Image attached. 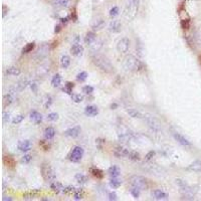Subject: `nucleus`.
Instances as JSON below:
<instances>
[{
    "label": "nucleus",
    "mask_w": 201,
    "mask_h": 201,
    "mask_svg": "<svg viewBox=\"0 0 201 201\" xmlns=\"http://www.w3.org/2000/svg\"><path fill=\"white\" fill-rule=\"evenodd\" d=\"M71 100H73L75 103H81L84 100V97L78 94H73V95H71Z\"/></svg>",
    "instance_id": "nucleus-40"
},
{
    "label": "nucleus",
    "mask_w": 201,
    "mask_h": 201,
    "mask_svg": "<svg viewBox=\"0 0 201 201\" xmlns=\"http://www.w3.org/2000/svg\"><path fill=\"white\" fill-rule=\"evenodd\" d=\"M140 6V0H129L124 10V18L127 21L133 20L138 14Z\"/></svg>",
    "instance_id": "nucleus-1"
},
{
    "label": "nucleus",
    "mask_w": 201,
    "mask_h": 201,
    "mask_svg": "<svg viewBox=\"0 0 201 201\" xmlns=\"http://www.w3.org/2000/svg\"><path fill=\"white\" fill-rule=\"evenodd\" d=\"M70 54H73V56L80 57L84 54V47L81 46L80 43L73 44V46L70 47Z\"/></svg>",
    "instance_id": "nucleus-13"
},
{
    "label": "nucleus",
    "mask_w": 201,
    "mask_h": 201,
    "mask_svg": "<svg viewBox=\"0 0 201 201\" xmlns=\"http://www.w3.org/2000/svg\"><path fill=\"white\" fill-rule=\"evenodd\" d=\"M130 152L131 151L129 149H127L126 147L119 146V147H116V149L114 150V155L118 158H126V157L128 158Z\"/></svg>",
    "instance_id": "nucleus-9"
},
{
    "label": "nucleus",
    "mask_w": 201,
    "mask_h": 201,
    "mask_svg": "<svg viewBox=\"0 0 201 201\" xmlns=\"http://www.w3.org/2000/svg\"><path fill=\"white\" fill-rule=\"evenodd\" d=\"M83 92L86 95H91L94 92V88L92 86H84L83 88Z\"/></svg>",
    "instance_id": "nucleus-44"
},
{
    "label": "nucleus",
    "mask_w": 201,
    "mask_h": 201,
    "mask_svg": "<svg viewBox=\"0 0 201 201\" xmlns=\"http://www.w3.org/2000/svg\"><path fill=\"white\" fill-rule=\"evenodd\" d=\"M9 121H10V114L7 112H4L3 113V122L4 123H8Z\"/></svg>",
    "instance_id": "nucleus-51"
},
{
    "label": "nucleus",
    "mask_w": 201,
    "mask_h": 201,
    "mask_svg": "<svg viewBox=\"0 0 201 201\" xmlns=\"http://www.w3.org/2000/svg\"><path fill=\"white\" fill-rule=\"evenodd\" d=\"M71 18H73V21H76V20H78V16H76V11H73V13H71Z\"/></svg>",
    "instance_id": "nucleus-56"
},
{
    "label": "nucleus",
    "mask_w": 201,
    "mask_h": 201,
    "mask_svg": "<svg viewBox=\"0 0 201 201\" xmlns=\"http://www.w3.org/2000/svg\"><path fill=\"white\" fill-rule=\"evenodd\" d=\"M43 136H44V138L47 140V141L52 140V139H54V137L55 136V130L52 128V127H47V128L43 132Z\"/></svg>",
    "instance_id": "nucleus-22"
},
{
    "label": "nucleus",
    "mask_w": 201,
    "mask_h": 201,
    "mask_svg": "<svg viewBox=\"0 0 201 201\" xmlns=\"http://www.w3.org/2000/svg\"><path fill=\"white\" fill-rule=\"evenodd\" d=\"M127 113H128V115L133 119H142L143 118L142 114L135 109H128L127 110Z\"/></svg>",
    "instance_id": "nucleus-26"
},
{
    "label": "nucleus",
    "mask_w": 201,
    "mask_h": 201,
    "mask_svg": "<svg viewBox=\"0 0 201 201\" xmlns=\"http://www.w3.org/2000/svg\"><path fill=\"white\" fill-rule=\"evenodd\" d=\"M41 176L44 180L46 182H49V183L54 182L56 179V175H55L54 168L47 163H43L41 165Z\"/></svg>",
    "instance_id": "nucleus-4"
},
{
    "label": "nucleus",
    "mask_w": 201,
    "mask_h": 201,
    "mask_svg": "<svg viewBox=\"0 0 201 201\" xmlns=\"http://www.w3.org/2000/svg\"><path fill=\"white\" fill-rule=\"evenodd\" d=\"M60 65L63 68H67L70 65V59L68 55H62L60 59Z\"/></svg>",
    "instance_id": "nucleus-30"
},
{
    "label": "nucleus",
    "mask_w": 201,
    "mask_h": 201,
    "mask_svg": "<svg viewBox=\"0 0 201 201\" xmlns=\"http://www.w3.org/2000/svg\"><path fill=\"white\" fill-rule=\"evenodd\" d=\"M88 73L87 71H81L80 73H78V76H76V80H78V81H84L88 78Z\"/></svg>",
    "instance_id": "nucleus-38"
},
{
    "label": "nucleus",
    "mask_w": 201,
    "mask_h": 201,
    "mask_svg": "<svg viewBox=\"0 0 201 201\" xmlns=\"http://www.w3.org/2000/svg\"><path fill=\"white\" fill-rule=\"evenodd\" d=\"M153 196L156 200H166L168 199V194L166 192L162 191V190L156 189L153 191Z\"/></svg>",
    "instance_id": "nucleus-17"
},
{
    "label": "nucleus",
    "mask_w": 201,
    "mask_h": 201,
    "mask_svg": "<svg viewBox=\"0 0 201 201\" xmlns=\"http://www.w3.org/2000/svg\"><path fill=\"white\" fill-rule=\"evenodd\" d=\"M105 25L104 20H98L94 25H92V30L96 31V30H100Z\"/></svg>",
    "instance_id": "nucleus-37"
},
{
    "label": "nucleus",
    "mask_w": 201,
    "mask_h": 201,
    "mask_svg": "<svg viewBox=\"0 0 201 201\" xmlns=\"http://www.w3.org/2000/svg\"><path fill=\"white\" fill-rule=\"evenodd\" d=\"M38 193H39L38 190H34V191H31V192H26L23 194V199L24 200H32L36 197V195H37Z\"/></svg>",
    "instance_id": "nucleus-28"
},
{
    "label": "nucleus",
    "mask_w": 201,
    "mask_h": 201,
    "mask_svg": "<svg viewBox=\"0 0 201 201\" xmlns=\"http://www.w3.org/2000/svg\"><path fill=\"white\" fill-rule=\"evenodd\" d=\"M117 199H118V198H117V194H116L115 192L109 193V200H111V201L114 200V201H115V200H117Z\"/></svg>",
    "instance_id": "nucleus-52"
},
{
    "label": "nucleus",
    "mask_w": 201,
    "mask_h": 201,
    "mask_svg": "<svg viewBox=\"0 0 201 201\" xmlns=\"http://www.w3.org/2000/svg\"><path fill=\"white\" fill-rule=\"evenodd\" d=\"M130 193H131L132 196L137 199V198H139L140 194H141V189H140L139 187L132 186V188L130 189Z\"/></svg>",
    "instance_id": "nucleus-35"
},
{
    "label": "nucleus",
    "mask_w": 201,
    "mask_h": 201,
    "mask_svg": "<svg viewBox=\"0 0 201 201\" xmlns=\"http://www.w3.org/2000/svg\"><path fill=\"white\" fill-rule=\"evenodd\" d=\"M84 198V190L83 188H76V192L73 193V199L81 200Z\"/></svg>",
    "instance_id": "nucleus-34"
},
{
    "label": "nucleus",
    "mask_w": 201,
    "mask_h": 201,
    "mask_svg": "<svg viewBox=\"0 0 201 201\" xmlns=\"http://www.w3.org/2000/svg\"><path fill=\"white\" fill-rule=\"evenodd\" d=\"M29 119L30 121H32L34 124H39L41 123L42 121V115L39 112H37V111H31L30 114H29Z\"/></svg>",
    "instance_id": "nucleus-15"
},
{
    "label": "nucleus",
    "mask_w": 201,
    "mask_h": 201,
    "mask_svg": "<svg viewBox=\"0 0 201 201\" xmlns=\"http://www.w3.org/2000/svg\"><path fill=\"white\" fill-rule=\"evenodd\" d=\"M60 30H62V28H60V25H56V26H55V29H54V32L55 33H59Z\"/></svg>",
    "instance_id": "nucleus-58"
},
{
    "label": "nucleus",
    "mask_w": 201,
    "mask_h": 201,
    "mask_svg": "<svg viewBox=\"0 0 201 201\" xmlns=\"http://www.w3.org/2000/svg\"><path fill=\"white\" fill-rule=\"evenodd\" d=\"M172 136L174 137V139H175L179 144L183 145V146H186V147L191 146V143L185 138L184 136H182L180 133H178V132H172Z\"/></svg>",
    "instance_id": "nucleus-10"
},
{
    "label": "nucleus",
    "mask_w": 201,
    "mask_h": 201,
    "mask_svg": "<svg viewBox=\"0 0 201 201\" xmlns=\"http://www.w3.org/2000/svg\"><path fill=\"white\" fill-rule=\"evenodd\" d=\"M105 143H106V140H105V139H103V138H98V139L96 140L97 147L99 148L100 150V149H103V146H104V145H105Z\"/></svg>",
    "instance_id": "nucleus-46"
},
{
    "label": "nucleus",
    "mask_w": 201,
    "mask_h": 201,
    "mask_svg": "<svg viewBox=\"0 0 201 201\" xmlns=\"http://www.w3.org/2000/svg\"><path fill=\"white\" fill-rule=\"evenodd\" d=\"M26 86H27V81H21L20 83H18V84H17V88H18V91H23L25 88H26Z\"/></svg>",
    "instance_id": "nucleus-49"
},
{
    "label": "nucleus",
    "mask_w": 201,
    "mask_h": 201,
    "mask_svg": "<svg viewBox=\"0 0 201 201\" xmlns=\"http://www.w3.org/2000/svg\"><path fill=\"white\" fill-rule=\"evenodd\" d=\"M89 173L94 177H96L97 179H102L103 177H104V172L98 167H95V166L89 168Z\"/></svg>",
    "instance_id": "nucleus-21"
},
{
    "label": "nucleus",
    "mask_w": 201,
    "mask_h": 201,
    "mask_svg": "<svg viewBox=\"0 0 201 201\" xmlns=\"http://www.w3.org/2000/svg\"><path fill=\"white\" fill-rule=\"evenodd\" d=\"M130 44L131 41L129 38L127 37L121 38L117 43V50L120 54H126V52H128L129 48H130Z\"/></svg>",
    "instance_id": "nucleus-8"
},
{
    "label": "nucleus",
    "mask_w": 201,
    "mask_h": 201,
    "mask_svg": "<svg viewBox=\"0 0 201 201\" xmlns=\"http://www.w3.org/2000/svg\"><path fill=\"white\" fill-rule=\"evenodd\" d=\"M71 0H52V5L59 8H67L70 6Z\"/></svg>",
    "instance_id": "nucleus-16"
},
{
    "label": "nucleus",
    "mask_w": 201,
    "mask_h": 201,
    "mask_svg": "<svg viewBox=\"0 0 201 201\" xmlns=\"http://www.w3.org/2000/svg\"><path fill=\"white\" fill-rule=\"evenodd\" d=\"M84 154V150L83 147L75 146L73 147V149L71 150L70 154V160L71 161V162L78 163L83 159Z\"/></svg>",
    "instance_id": "nucleus-7"
},
{
    "label": "nucleus",
    "mask_w": 201,
    "mask_h": 201,
    "mask_svg": "<svg viewBox=\"0 0 201 201\" xmlns=\"http://www.w3.org/2000/svg\"><path fill=\"white\" fill-rule=\"evenodd\" d=\"M3 200H4V201H6V200H9V201H11V200H12V198H10V197L6 198V197H4V198H3Z\"/></svg>",
    "instance_id": "nucleus-59"
},
{
    "label": "nucleus",
    "mask_w": 201,
    "mask_h": 201,
    "mask_svg": "<svg viewBox=\"0 0 201 201\" xmlns=\"http://www.w3.org/2000/svg\"><path fill=\"white\" fill-rule=\"evenodd\" d=\"M84 114L89 117H95L99 114V109L96 106H88V107L84 109Z\"/></svg>",
    "instance_id": "nucleus-18"
},
{
    "label": "nucleus",
    "mask_w": 201,
    "mask_h": 201,
    "mask_svg": "<svg viewBox=\"0 0 201 201\" xmlns=\"http://www.w3.org/2000/svg\"><path fill=\"white\" fill-rule=\"evenodd\" d=\"M75 178H76V181L78 182V183H80V184H86L87 182L89 181L88 176H86L84 174H81V173L76 174Z\"/></svg>",
    "instance_id": "nucleus-24"
},
{
    "label": "nucleus",
    "mask_w": 201,
    "mask_h": 201,
    "mask_svg": "<svg viewBox=\"0 0 201 201\" xmlns=\"http://www.w3.org/2000/svg\"><path fill=\"white\" fill-rule=\"evenodd\" d=\"M143 119H144V121L146 122L147 126L150 128V130L152 132H154V133H160L161 132V126H160V123L156 120V118L154 116L150 115V114H144L143 115Z\"/></svg>",
    "instance_id": "nucleus-5"
},
{
    "label": "nucleus",
    "mask_w": 201,
    "mask_h": 201,
    "mask_svg": "<svg viewBox=\"0 0 201 201\" xmlns=\"http://www.w3.org/2000/svg\"><path fill=\"white\" fill-rule=\"evenodd\" d=\"M31 160H32V157H31V155L29 154H26L21 158V162L24 164H29L31 162Z\"/></svg>",
    "instance_id": "nucleus-45"
},
{
    "label": "nucleus",
    "mask_w": 201,
    "mask_h": 201,
    "mask_svg": "<svg viewBox=\"0 0 201 201\" xmlns=\"http://www.w3.org/2000/svg\"><path fill=\"white\" fill-rule=\"evenodd\" d=\"M156 155L155 151H149L146 155H145V161H150L151 159H153V157Z\"/></svg>",
    "instance_id": "nucleus-48"
},
{
    "label": "nucleus",
    "mask_w": 201,
    "mask_h": 201,
    "mask_svg": "<svg viewBox=\"0 0 201 201\" xmlns=\"http://www.w3.org/2000/svg\"><path fill=\"white\" fill-rule=\"evenodd\" d=\"M92 62L102 71H105V73H110L113 71L114 67H113L112 63L110 62V60L108 59L107 57L103 56V55L95 54L94 56L92 57Z\"/></svg>",
    "instance_id": "nucleus-2"
},
{
    "label": "nucleus",
    "mask_w": 201,
    "mask_h": 201,
    "mask_svg": "<svg viewBox=\"0 0 201 201\" xmlns=\"http://www.w3.org/2000/svg\"><path fill=\"white\" fill-rule=\"evenodd\" d=\"M23 120H24V115H18L12 120V124L13 125H17V124H20Z\"/></svg>",
    "instance_id": "nucleus-41"
},
{
    "label": "nucleus",
    "mask_w": 201,
    "mask_h": 201,
    "mask_svg": "<svg viewBox=\"0 0 201 201\" xmlns=\"http://www.w3.org/2000/svg\"><path fill=\"white\" fill-rule=\"evenodd\" d=\"M123 67L127 71H139L143 70V63L134 55H128L124 59Z\"/></svg>",
    "instance_id": "nucleus-3"
},
{
    "label": "nucleus",
    "mask_w": 201,
    "mask_h": 201,
    "mask_svg": "<svg viewBox=\"0 0 201 201\" xmlns=\"http://www.w3.org/2000/svg\"><path fill=\"white\" fill-rule=\"evenodd\" d=\"M68 19H70V18H68V17H65V18H60V21H62V23H65V24H67V23L68 22Z\"/></svg>",
    "instance_id": "nucleus-57"
},
{
    "label": "nucleus",
    "mask_w": 201,
    "mask_h": 201,
    "mask_svg": "<svg viewBox=\"0 0 201 201\" xmlns=\"http://www.w3.org/2000/svg\"><path fill=\"white\" fill-rule=\"evenodd\" d=\"M14 100H15V98L11 94V92H8L7 95H5V96H4V104H5V106L11 105L12 103L14 102Z\"/></svg>",
    "instance_id": "nucleus-32"
},
{
    "label": "nucleus",
    "mask_w": 201,
    "mask_h": 201,
    "mask_svg": "<svg viewBox=\"0 0 201 201\" xmlns=\"http://www.w3.org/2000/svg\"><path fill=\"white\" fill-rule=\"evenodd\" d=\"M96 38H97L96 34H95L94 31H89V32L86 34V36H84V43L88 46L92 45V44L96 41Z\"/></svg>",
    "instance_id": "nucleus-19"
},
{
    "label": "nucleus",
    "mask_w": 201,
    "mask_h": 201,
    "mask_svg": "<svg viewBox=\"0 0 201 201\" xmlns=\"http://www.w3.org/2000/svg\"><path fill=\"white\" fill-rule=\"evenodd\" d=\"M109 184H110L111 188L117 189L122 185V181L120 180V179H118V177H117V178H112V179H111Z\"/></svg>",
    "instance_id": "nucleus-31"
},
{
    "label": "nucleus",
    "mask_w": 201,
    "mask_h": 201,
    "mask_svg": "<svg viewBox=\"0 0 201 201\" xmlns=\"http://www.w3.org/2000/svg\"><path fill=\"white\" fill-rule=\"evenodd\" d=\"M20 70L17 67H9L6 70V73L8 76H16L20 75Z\"/></svg>",
    "instance_id": "nucleus-27"
},
{
    "label": "nucleus",
    "mask_w": 201,
    "mask_h": 201,
    "mask_svg": "<svg viewBox=\"0 0 201 201\" xmlns=\"http://www.w3.org/2000/svg\"><path fill=\"white\" fill-rule=\"evenodd\" d=\"M130 181H131L132 186L139 187L141 190H146V189H148V187H149L147 179L143 176H137V175L133 176V177H131Z\"/></svg>",
    "instance_id": "nucleus-6"
},
{
    "label": "nucleus",
    "mask_w": 201,
    "mask_h": 201,
    "mask_svg": "<svg viewBox=\"0 0 201 201\" xmlns=\"http://www.w3.org/2000/svg\"><path fill=\"white\" fill-rule=\"evenodd\" d=\"M108 173H109V175L112 177V178H117V177L120 176L121 170H120V168H119L118 166L113 165V166H111L109 169H108Z\"/></svg>",
    "instance_id": "nucleus-20"
},
{
    "label": "nucleus",
    "mask_w": 201,
    "mask_h": 201,
    "mask_svg": "<svg viewBox=\"0 0 201 201\" xmlns=\"http://www.w3.org/2000/svg\"><path fill=\"white\" fill-rule=\"evenodd\" d=\"M17 148L21 152H28L32 148V144L28 140H22V141H19L17 143Z\"/></svg>",
    "instance_id": "nucleus-12"
},
{
    "label": "nucleus",
    "mask_w": 201,
    "mask_h": 201,
    "mask_svg": "<svg viewBox=\"0 0 201 201\" xmlns=\"http://www.w3.org/2000/svg\"><path fill=\"white\" fill-rule=\"evenodd\" d=\"M50 188H51L52 191H54L55 193H59L62 191L65 187L62 186V183H59V182H57V181H54V182H52V183H50Z\"/></svg>",
    "instance_id": "nucleus-23"
},
{
    "label": "nucleus",
    "mask_w": 201,
    "mask_h": 201,
    "mask_svg": "<svg viewBox=\"0 0 201 201\" xmlns=\"http://www.w3.org/2000/svg\"><path fill=\"white\" fill-rule=\"evenodd\" d=\"M81 131V127L80 126H75L73 128H70L67 130L65 131V136L70 137V138H76V137L80 135Z\"/></svg>",
    "instance_id": "nucleus-11"
},
{
    "label": "nucleus",
    "mask_w": 201,
    "mask_h": 201,
    "mask_svg": "<svg viewBox=\"0 0 201 201\" xmlns=\"http://www.w3.org/2000/svg\"><path fill=\"white\" fill-rule=\"evenodd\" d=\"M110 30L114 33H118L120 32L122 29V23L120 20H112L109 25Z\"/></svg>",
    "instance_id": "nucleus-14"
},
{
    "label": "nucleus",
    "mask_w": 201,
    "mask_h": 201,
    "mask_svg": "<svg viewBox=\"0 0 201 201\" xmlns=\"http://www.w3.org/2000/svg\"><path fill=\"white\" fill-rule=\"evenodd\" d=\"M51 104H52V99H51V97L47 96V100H46V103H45V108L50 107V105H51Z\"/></svg>",
    "instance_id": "nucleus-54"
},
{
    "label": "nucleus",
    "mask_w": 201,
    "mask_h": 201,
    "mask_svg": "<svg viewBox=\"0 0 201 201\" xmlns=\"http://www.w3.org/2000/svg\"><path fill=\"white\" fill-rule=\"evenodd\" d=\"M39 145H40V146L43 148L44 150H49V145L48 144H45V143H44L43 141H41L40 143H39Z\"/></svg>",
    "instance_id": "nucleus-55"
},
{
    "label": "nucleus",
    "mask_w": 201,
    "mask_h": 201,
    "mask_svg": "<svg viewBox=\"0 0 201 201\" xmlns=\"http://www.w3.org/2000/svg\"><path fill=\"white\" fill-rule=\"evenodd\" d=\"M128 158L132 161H139L140 159H141V156H140L139 153L136 152V151H131Z\"/></svg>",
    "instance_id": "nucleus-36"
},
{
    "label": "nucleus",
    "mask_w": 201,
    "mask_h": 201,
    "mask_svg": "<svg viewBox=\"0 0 201 201\" xmlns=\"http://www.w3.org/2000/svg\"><path fill=\"white\" fill-rule=\"evenodd\" d=\"M47 120L51 121V122H55L59 120V115L56 113H50L47 115Z\"/></svg>",
    "instance_id": "nucleus-43"
},
{
    "label": "nucleus",
    "mask_w": 201,
    "mask_h": 201,
    "mask_svg": "<svg viewBox=\"0 0 201 201\" xmlns=\"http://www.w3.org/2000/svg\"><path fill=\"white\" fill-rule=\"evenodd\" d=\"M3 163L9 168H13L15 166V160L13 159L11 156H4L3 157Z\"/></svg>",
    "instance_id": "nucleus-25"
},
{
    "label": "nucleus",
    "mask_w": 201,
    "mask_h": 201,
    "mask_svg": "<svg viewBox=\"0 0 201 201\" xmlns=\"http://www.w3.org/2000/svg\"><path fill=\"white\" fill-rule=\"evenodd\" d=\"M76 188L73 186H67V187H65L62 190L63 193H65V194H71V193H75L76 192Z\"/></svg>",
    "instance_id": "nucleus-42"
},
{
    "label": "nucleus",
    "mask_w": 201,
    "mask_h": 201,
    "mask_svg": "<svg viewBox=\"0 0 201 201\" xmlns=\"http://www.w3.org/2000/svg\"><path fill=\"white\" fill-rule=\"evenodd\" d=\"M119 14V7L114 6L112 9L110 10V16L111 17H116Z\"/></svg>",
    "instance_id": "nucleus-47"
},
{
    "label": "nucleus",
    "mask_w": 201,
    "mask_h": 201,
    "mask_svg": "<svg viewBox=\"0 0 201 201\" xmlns=\"http://www.w3.org/2000/svg\"><path fill=\"white\" fill-rule=\"evenodd\" d=\"M181 26L183 29H188L190 26V21L189 19H183L181 21Z\"/></svg>",
    "instance_id": "nucleus-50"
},
{
    "label": "nucleus",
    "mask_w": 201,
    "mask_h": 201,
    "mask_svg": "<svg viewBox=\"0 0 201 201\" xmlns=\"http://www.w3.org/2000/svg\"><path fill=\"white\" fill-rule=\"evenodd\" d=\"M30 88H31V91H32L34 94H36L37 92V84H36L35 83H31L30 84Z\"/></svg>",
    "instance_id": "nucleus-53"
},
{
    "label": "nucleus",
    "mask_w": 201,
    "mask_h": 201,
    "mask_svg": "<svg viewBox=\"0 0 201 201\" xmlns=\"http://www.w3.org/2000/svg\"><path fill=\"white\" fill-rule=\"evenodd\" d=\"M111 108H112V109H113V108H117V105H116V104H113L112 106H111Z\"/></svg>",
    "instance_id": "nucleus-60"
},
{
    "label": "nucleus",
    "mask_w": 201,
    "mask_h": 201,
    "mask_svg": "<svg viewBox=\"0 0 201 201\" xmlns=\"http://www.w3.org/2000/svg\"><path fill=\"white\" fill-rule=\"evenodd\" d=\"M75 88V84L73 83H70V81H67V84H65V91L67 92V94H71V91H73V89Z\"/></svg>",
    "instance_id": "nucleus-39"
},
{
    "label": "nucleus",
    "mask_w": 201,
    "mask_h": 201,
    "mask_svg": "<svg viewBox=\"0 0 201 201\" xmlns=\"http://www.w3.org/2000/svg\"><path fill=\"white\" fill-rule=\"evenodd\" d=\"M60 84H62V76H60L59 73H56V75L52 78L51 84L54 88H57V87L60 86Z\"/></svg>",
    "instance_id": "nucleus-29"
},
{
    "label": "nucleus",
    "mask_w": 201,
    "mask_h": 201,
    "mask_svg": "<svg viewBox=\"0 0 201 201\" xmlns=\"http://www.w3.org/2000/svg\"><path fill=\"white\" fill-rule=\"evenodd\" d=\"M34 47H35V42H29V43H27L23 47L22 54H29V52H31L34 49Z\"/></svg>",
    "instance_id": "nucleus-33"
}]
</instances>
